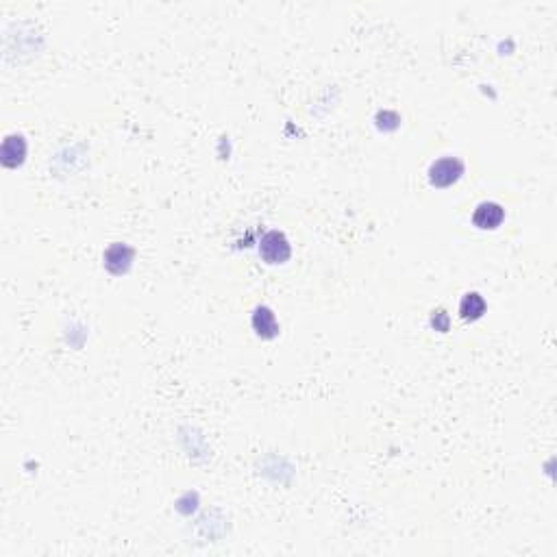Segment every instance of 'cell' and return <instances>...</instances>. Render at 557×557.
<instances>
[{
    "label": "cell",
    "instance_id": "obj_4",
    "mask_svg": "<svg viewBox=\"0 0 557 557\" xmlns=\"http://www.w3.org/2000/svg\"><path fill=\"white\" fill-rule=\"evenodd\" d=\"M484 312H486V301H484L481 294L473 292V294H466V296L461 298L459 316H461L464 320H477V318L484 316Z\"/></svg>",
    "mask_w": 557,
    "mask_h": 557
},
{
    "label": "cell",
    "instance_id": "obj_2",
    "mask_svg": "<svg viewBox=\"0 0 557 557\" xmlns=\"http://www.w3.org/2000/svg\"><path fill=\"white\" fill-rule=\"evenodd\" d=\"M260 252L268 264H283L290 257V244L285 240L283 233L279 231H270L262 237L260 244Z\"/></svg>",
    "mask_w": 557,
    "mask_h": 557
},
{
    "label": "cell",
    "instance_id": "obj_1",
    "mask_svg": "<svg viewBox=\"0 0 557 557\" xmlns=\"http://www.w3.org/2000/svg\"><path fill=\"white\" fill-rule=\"evenodd\" d=\"M461 173H464V165L457 159L446 157V159H440V161H436L431 165L429 181L436 188H449V185H453L461 177Z\"/></svg>",
    "mask_w": 557,
    "mask_h": 557
},
{
    "label": "cell",
    "instance_id": "obj_6",
    "mask_svg": "<svg viewBox=\"0 0 557 557\" xmlns=\"http://www.w3.org/2000/svg\"><path fill=\"white\" fill-rule=\"evenodd\" d=\"M105 260H107V266L111 272H116V264H120V272H124L128 268V262H131V250L122 244H116L107 250Z\"/></svg>",
    "mask_w": 557,
    "mask_h": 557
},
{
    "label": "cell",
    "instance_id": "obj_3",
    "mask_svg": "<svg viewBox=\"0 0 557 557\" xmlns=\"http://www.w3.org/2000/svg\"><path fill=\"white\" fill-rule=\"evenodd\" d=\"M503 218H505V211L496 203H481L473 213V223L479 229H496L503 223Z\"/></svg>",
    "mask_w": 557,
    "mask_h": 557
},
{
    "label": "cell",
    "instance_id": "obj_5",
    "mask_svg": "<svg viewBox=\"0 0 557 557\" xmlns=\"http://www.w3.org/2000/svg\"><path fill=\"white\" fill-rule=\"evenodd\" d=\"M252 327L257 331V335L262 337H275L279 327H277V320H275V314L268 310V307H260L255 312L252 316Z\"/></svg>",
    "mask_w": 557,
    "mask_h": 557
}]
</instances>
